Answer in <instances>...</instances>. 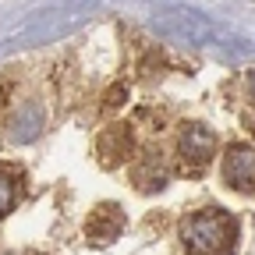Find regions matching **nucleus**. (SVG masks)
I'll return each instance as SVG.
<instances>
[{
  "label": "nucleus",
  "instance_id": "f257e3e1",
  "mask_svg": "<svg viewBox=\"0 0 255 255\" xmlns=\"http://www.w3.org/2000/svg\"><path fill=\"white\" fill-rule=\"evenodd\" d=\"M181 241L188 255H234L238 220L227 209H199L181 223Z\"/></svg>",
  "mask_w": 255,
  "mask_h": 255
},
{
  "label": "nucleus",
  "instance_id": "f03ea898",
  "mask_svg": "<svg viewBox=\"0 0 255 255\" xmlns=\"http://www.w3.org/2000/svg\"><path fill=\"white\" fill-rule=\"evenodd\" d=\"M177 159L184 174H202L213 159H216V135L209 131L206 124H188L184 131L177 135Z\"/></svg>",
  "mask_w": 255,
  "mask_h": 255
},
{
  "label": "nucleus",
  "instance_id": "7ed1b4c3",
  "mask_svg": "<svg viewBox=\"0 0 255 255\" xmlns=\"http://www.w3.org/2000/svg\"><path fill=\"white\" fill-rule=\"evenodd\" d=\"M220 174H223V181H227L234 191L255 195V149L252 145H231L227 156H223Z\"/></svg>",
  "mask_w": 255,
  "mask_h": 255
},
{
  "label": "nucleus",
  "instance_id": "20e7f679",
  "mask_svg": "<svg viewBox=\"0 0 255 255\" xmlns=\"http://www.w3.org/2000/svg\"><path fill=\"white\" fill-rule=\"evenodd\" d=\"M131 174H135L138 191H159V188H167V181H170V170L159 163V156H145Z\"/></svg>",
  "mask_w": 255,
  "mask_h": 255
},
{
  "label": "nucleus",
  "instance_id": "39448f33",
  "mask_svg": "<svg viewBox=\"0 0 255 255\" xmlns=\"http://www.w3.org/2000/svg\"><path fill=\"white\" fill-rule=\"evenodd\" d=\"M131 149H135V135L128 131L124 124H121V138H114V128L100 138V156H107V163H110V167L121 163L124 156H131Z\"/></svg>",
  "mask_w": 255,
  "mask_h": 255
},
{
  "label": "nucleus",
  "instance_id": "423d86ee",
  "mask_svg": "<svg viewBox=\"0 0 255 255\" xmlns=\"http://www.w3.org/2000/svg\"><path fill=\"white\" fill-rule=\"evenodd\" d=\"M18 206V174L11 167H0V220Z\"/></svg>",
  "mask_w": 255,
  "mask_h": 255
},
{
  "label": "nucleus",
  "instance_id": "0eeeda50",
  "mask_svg": "<svg viewBox=\"0 0 255 255\" xmlns=\"http://www.w3.org/2000/svg\"><path fill=\"white\" fill-rule=\"evenodd\" d=\"M248 92H252V103H255V75H252V82H248Z\"/></svg>",
  "mask_w": 255,
  "mask_h": 255
}]
</instances>
